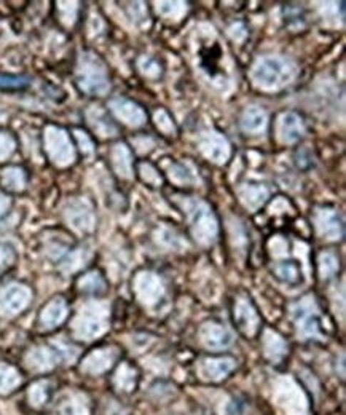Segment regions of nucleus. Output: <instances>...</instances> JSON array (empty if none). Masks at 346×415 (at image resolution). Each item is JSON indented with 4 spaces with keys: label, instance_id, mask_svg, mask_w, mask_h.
Instances as JSON below:
<instances>
[{
    "label": "nucleus",
    "instance_id": "nucleus-1",
    "mask_svg": "<svg viewBox=\"0 0 346 415\" xmlns=\"http://www.w3.org/2000/svg\"><path fill=\"white\" fill-rule=\"evenodd\" d=\"M255 77L265 85H275L289 79V67L281 59H263L257 67Z\"/></svg>",
    "mask_w": 346,
    "mask_h": 415
},
{
    "label": "nucleus",
    "instance_id": "nucleus-2",
    "mask_svg": "<svg viewBox=\"0 0 346 415\" xmlns=\"http://www.w3.org/2000/svg\"><path fill=\"white\" fill-rule=\"evenodd\" d=\"M26 299H27L26 291L18 288V286H13L11 289H6L4 292L2 297H0V304H2V307L5 310L16 311L26 304Z\"/></svg>",
    "mask_w": 346,
    "mask_h": 415
},
{
    "label": "nucleus",
    "instance_id": "nucleus-3",
    "mask_svg": "<svg viewBox=\"0 0 346 415\" xmlns=\"http://www.w3.org/2000/svg\"><path fill=\"white\" fill-rule=\"evenodd\" d=\"M86 404L77 396L64 401L58 409V415H86Z\"/></svg>",
    "mask_w": 346,
    "mask_h": 415
},
{
    "label": "nucleus",
    "instance_id": "nucleus-4",
    "mask_svg": "<svg viewBox=\"0 0 346 415\" xmlns=\"http://www.w3.org/2000/svg\"><path fill=\"white\" fill-rule=\"evenodd\" d=\"M19 384L18 374L10 367L0 366V393H6Z\"/></svg>",
    "mask_w": 346,
    "mask_h": 415
},
{
    "label": "nucleus",
    "instance_id": "nucleus-5",
    "mask_svg": "<svg viewBox=\"0 0 346 415\" xmlns=\"http://www.w3.org/2000/svg\"><path fill=\"white\" fill-rule=\"evenodd\" d=\"M64 313H66V309H64L63 302H54V304L50 305L49 309L45 310V313H44V323H46V324H56V323L61 321V319L64 318Z\"/></svg>",
    "mask_w": 346,
    "mask_h": 415
},
{
    "label": "nucleus",
    "instance_id": "nucleus-6",
    "mask_svg": "<svg viewBox=\"0 0 346 415\" xmlns=\"http://www.w3.org/2000/svg\"><path fill=\"white\" fill-rule=\"evenodd\" d=\"M27 86H29V79L26 77L0 76V88L2 90H24Z\"/></svg>",
    "mask_w": 346,
    "mask_h": 415
},
{
    "label": "nucleus",
    "instance_id": "nucleus-7",
    "mask_svg": "<svg viewBox=\"0 0 346 415\" xmlns=\"http://www.w3.org/2000/svg\"><path fill=\"white\" fill-rule=\"evenodd\" d=\"M286 126H289V131L286 134V139L288 141H295L302 136V124L298 121L297 117L294 115H289L286 117Z\"/></svg>",
    "mask_w": 346,
    "mask_h": 415
},
{
    "label": "nucleus",
    "instance_id": "nucleus-8",
    "mask_svg": "<svg viewBox=\"0 0 346 415\" xmlns=\"http://www.w3.org/2000/svg\"><path fill=\"white\" fill-rule=\"evenodd\" d=\"M31 401H32V404L34 406H40V404H44L45 403V399H46V390H45V385H36V386H32V390H31Z\"/></svg>",
    "mask_w": 346,
    "mask_h": 415
}]
</instances>
